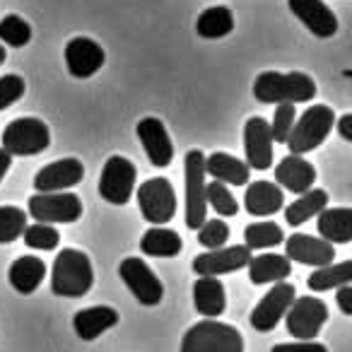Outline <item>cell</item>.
<instances>
[{
    "label": "cell",
    "mask_w": 352,
    "mask_h": 352,
    "mask_svg": "<svg viewBox=\"0 0 352 352\" xmlns=\"http://www.w3.org/2000/svg\"><path fill=\"white\" fill-rule=\"evenodd\" d=\"M254 97L261 104H304L316 97V82L307 73L265 70L256 78Z\"/></svg>",
    "instance_id": "6da1fadb"
},
{
    "label": "cell",
    "mask_w": 352,
    "mask_h": 352,
    "mask_svg": "<svg viewBox=\"0 0 352 352\" xmlns=\"http://www.w3.org/2000/svg\"><path fill=\"white\" fill-rule=\"evenodd\" d=\"M94 270L87 254L78 249H63L51 268V289L58 297H85L92 289Z\"/></svg>",
    "instance_id": "7a4b0ae2"
},
{
    "label": "cell",
    "mask_w": 352,
    "mask_h": 352,
    "mask_svg": "<svg viewBox=\"0 0 352 352\" xmlns=\"http://www.w3.org/2000/svg\"><path fill=\"white\" fill-rule=\"evenodd\" d=\"M182 352H244V338L230 323L206 318L186 331Z\"/></svg>",
    "instance_id": "3957f363"
},
{
    "label": "cell",
    "mask_w": 352,
    "mask_h": 352,
    "mask_svg": "<svg viewBox=\"0 0 352 352\" xmlns=\"http://www.w3.org/2000/svg\"><path fill=\"white\" fill-rule=\"evenodd\" d=\"M336 126V113L333 109H328L326 104H314L309 107L302 116L297 118V123L289 131V138L285 145L289 147L292 155H307V152L316 150L323 140L328 138V133Z\"/></svg>",
    "instance_id": "277c9868"
},
{
    "label": "cell",
    "mask_w": 352,
    "mask_h": 352,
    "mask_svg": "<svg viewBox=\"0 0 352 352\" xmlns=\"http://www.w3.org/2000/svg\"><path fill=\"white\" fill-rule=\"evenodd\" d=\"M51 145V131L41 118H15L3 131V150L10 157H34Z\"/></svg>",
    "instance_id": "5b68a950"
},
{
    "label": "cell",
    "mask_w": 352,
    "mask_h": 352,
    "mask_svg": "<svg viewBox=\"0 0 352 352\" xmlns=\"http://www.w3.org/2000/svg\"><path fill=\"white\" fill-rule=\"evenodd\" d=\"M186 174V227L198 230L208 220L206 203V155L201 150H188L184 160Z\"/></svg>",
    "instance_id": "8992f818"
},
{
    "label": "cell",
    "mask_w": 352,
    "mask_h": 352,
    "mask_svg": "<svg viewBox=\"0 0 352 352\" xmlns=\"http://www.w3.org/2000/svg\"><path fill=\"white\" fill-rule=\"evenodd\" d=\"M138 206L150 225L162 227L176 215V193L166 176H155L140 184L138 188Z\"/></svg>",
    "instance_id": "52a82bcc"
},
{
    "label": "cell",
    "mask_w": 352,
    "mask_h": 352,
    "mask_svg": "<svg viewBox=\"0 0 352 352\" xmlns=\"http://www.w3.org/2000/svg\"><path fill=\"white\" fill-rule=\"evenodd\" d=\"M135 179L138 169L128 157H109L99 176V196L111 206H126L135 191Z\"/></svg>",
    "instance_id": "ba28073f"
},
{
    "label": "cell",
    "mask_w": 352,
    "mask_h": 352,
    "mask_svg": "<svg viewBox=\"0 0 352 352\" xmlns=\"http://www.w3.org/2000/svg\"><path fill=\"white\" fill-rule=\"evenodd\" d=\"M30 217L41 225H70L82 217V201L75 193H36L30 198Z\"/></svg>",
    "instance_id": "9c48e42d"
},
{
    "label": "cell",
    "mask_w": 352,
    "mask_h": 352,
    "mask_svg": "<svg viewBox=\"0 0 352 352\" xmlns=\"http://www.w3.org/2000/svg\"><path fill=\"white\" fill-rule=\"evenodd\" d=\"M118 275L142 307H157L164 297V285L142 258H135V256L123 258L118 265Z\"/></svg>",
    "instance_id": "30bf717a"
},
{
    "label": "cell",
    "mask_w": 352,
    "mask_h": 352,
    "mask_svg": "<svg viewBox=\"0 0 352 352\" xmlns=\"http://www.w3.org/2000/svg\"><path fill=\"white\" fill-rule=\"evenodd\" d=\"M328 318V307L318 297H294L285 314L287 333L299 340H314Z\"/></svg>",
    "instance_id": "8fae6325"
},
{
    "label": "cell",
    "mask_w": 352,
    "mask_h": 352,
    "mask_svg": "<svg viewBox=\"0 0 352 352\" xmlns=\"http://www.w3.org/2000/svg\"><path fill=\"white\" fill-rule=\"evenodd\" d=\"M294 297H297V294H294V285L275 283V287H270L268 292L263 294V299L254 307V311H251V318H249L251 326L258 333L273 331L285 318V314H287L289 304L294 302Z\"/></svg>",
    "instance_id": "7c38bea8"
},
{
    "label": "cell",
    "mask_w": 352,
    "mask_h": 352,
    "mask_svg": "<svg viewBox=\"0 0 352 352\" xmlns=\"http://www.w3.org/2000/svg\"><path fill=\"white\" fill-rule=\"evenodd\" d=\"M251 261V251L246 246H222V249L208 251L193 258V273L198 278H220V275L234 273L246 268Z\"/></svg>",
    "instance_id": "4fadbf2b"
},
{
    "label": "cell",
    "mask_w": 352,
    "mask_h": 352,
    "mask_svg": "<svg viewBox=\"0 0 352 352\" xmlns=\"http://www.w3.org/2000/svg\"><path fill=\"white\" fill-rule=\"evenodd\" d=\"M244 150L246 166L256 171H265L273 166V138L270 123L263 116H251L244 126Z\"/></svg>",
    "instance_id": "5bb4252c"
},
{
    "label": "cell",
    "mask_w": 352,
    "mask_h": 352,
    "mask_svg": "<svg viewBox=\"0 0 352 352\" xmlns=\"http://www.w3.org/2000/svg\"><path fill=\"white\" fill-rule=\"evenodd\" d=\"M135 135L140 140L142 150H145L147 160L152 166L162 169V166H169L174 160V145H171V138L166 133L164 123L155 116L140 118V123L135 126Z\"/></svg>",
    "instance_id": "9a60e30c"
},
{
    "label": "cell",
    "mask_w": 352,
    "mask_h": 352,
    "mask_svg": "<svg viewBox=\"0 0 352 352\" xmlns=\"http://www.w3.org/2000/svg\"><path fill=\"white\" fill-rule=\"evenodd\" d=\"M85 179V166L75 157H63L58 162L41 166L34 176V188L39 193H58L65 188L78 186Z\"/></svg>",
    "instance_id": "2e32d148"
},
{
    "label": "cell",
    "mask_w": 352,
    "mask_h": 352,
    "mask_svg": "<svg viewBox=\"0 0 352 352\" xmlns=\"http://www.w3.org/2000/svg\"><path fill=\"white\" fill-rule=\"evenodd\" d=\"M285 258L292 263H304L311 265V268H323V265L333 263L336 258V249L333 244L323 241L321 236H309L302 234V232H294L292 236L285 239Z\"/></svg>",
    "instance_id": "e0dca14e"
},
{
    "label": "cell",
    "mask_w": 352,
    "mask_h": 352,
    "mask_svg": "<svg viewBox=\"0 0 352 352\" xmlns=\"http://www.w3.org/2000/svg\"><path fill=\"white\" fill-rule=\"evenodd\" d=\"M65 65H68V73L73 78H92L99 68L107 60V54L104 49L97 44L94 39H87V36H75L65 44Z\"/></svg>",
    "instance_id": "ac0fdd59"
},
{
    "label": "cell",
    "mask_w": 352,
    "mask_h": 352,
    "mask_svg": "<svg viewBox=\"0 0 352 352\" xmlns=\"http://www.w3.org/2000/svg\"><path fill=\"white\" fill-rule=\"evenodd\" d=\"M292 15L318 39H331L338 32V17L323 0H287Z\"/></svg>",
    "instance_id": "d6986e66"
},
{
    "label": "cell",
    "mask_w": 352,
    "mask_h": 352,
    "mask_svg": "<svg viewBox=\"0 0 352 352\" xmlns=\"http://www.w3.org/2000/svg\"><path fill=\"white\" fill-rule=\"evenodd\" d=\"M314 182H316V166L299 155H287L275 166V184L285 191L307 193L309 188H314Z\"/></svg>",
    "instance_id": "ffe728a7"
},
{
    "label": "cell",
    "mask_w": 352,
    "mask_h": 352,
    "mask_svg": "<svg viewBox=\"0 0 352 352\" xmlns=\"http://www.w3.org/2000/svg\"><path fill=\"white\" fill-rule=\"evenodd\" d=\"M285 191L273 182H254L244 193V208L254 217H268L283 210Z\"/></svg>",
    "instance_id": "44dd1931"
},
{
    "label": "cell",
    "mask_w": 352,
    "mask_h": 352,
    "mask_svg": "<svg viewBox=\"0 0 352 352\" xmlns=\"http://www.w3.org/2000/svg\"><path fill=\"white\" fill-rule=\"evenodd\" d=\"M206 174L212 176V182H220L225 186H246L251 169L246 162L227 155V152H212L206 157Z\"/></svg>",
    "instance_id": "7402d4cb"
},
{
    "label": "cell",
    "mask_w": 352,
    "mask_h": 352,
    "mask_svg": "<svg viewBox=\"0 0 352 352\" xmlns=\"http://www.w3.org/2000/svg\"><path fill=\"white\" fill-rule=\"evenodd\" d=\"M118 323V311L113 307H89L82 309L73 316V328L78 333V338L82 340H94L104 331L113 328Z\"/></svg>",
    "instance_id": "603a6c76"
},
{
    "label": "cell",
    "mask_w": 352,
    "mask_h": 352,
    "mask_svg": "<svg viewBox=\"0 0 352 352\" xmlns=\"http://www.w3.org/2000/svg\"><path fill=\"white\" fill-rule=\"evenodd\" d=\"M193 304L201 316H222L227 309V294L220 278H198L193 283Z\"/></svg>",
    "instance_id": "cb8c5ba5"
},
{
    "label": "cell",
    "mask_w": 352,
    "mask_h": 352,
    "mask_svg": "<svg viewBox=\"0 0 352 352\" xmlns=\"http://www.w3.org/2000/svg\"><path fill=\"white\" fill-rule=\"evenodd\" d=\"M316 230L328 244H350L352 241V210L350 208H326L318 212Z\"/></svg>",
    "instance_id": "d4e9b609"
},
{
    "label": "cell",
    "mask_w": 352,
    "mask_h": 352,
    "mask_svg": "<svg viewBox=\"0 0 352 352\" xmlns=\"http://www.w3.org/2000/svg\"><path fill=\"white\" fill-rule=\"evenodd\" d=\"M46 278V265L39 256H20L12 261L8 270V280L20 294H32Z\"/></svg>",
    "instance_id": "484cf974"
},
{
    "label": "cell",
    "mask_w": 352,
    "mask_h": 352,
    "mask_svg": "<svg viewBox=\"0 0 352 352\" xmlns=\"http://www.w3.org/2000/svg\"><path fill=\"white\" fill-rule=\"evenodd\" d=\"M292 273V263L280 254H261L251 256L249 261V280L254 285L283 283Z\"/></svg>",
    "instance_id": "4316f807"
},
{
    "label": "cell",
    "mask_w": 352,
    "mask_h": 352,
    "mask_svg": "<svg viewBox=\"0 0 352 352\" xmlns=\"http://www.w3.org/2000/svg\"><path fill=\"white\" fill-rule=\"evenodd\" d=\"M182 236L174 230H164V227H152L140 239V251L145 256H155V258H174L182 254Z\"/></svg>",
    "instance_id": "83f0119b"
},
{
    "label": "cell",
    "mask_w": 352,
    "mask_h": 352,
    "mask_svg": "<svg viewBox=\"0 0 352 352\" xmlns=\"http://www.w3.org/2000/svg\"><path fill=\"white\" fill-rule=\"evenodd\" d=\"M328 208V193L323 188H309L307 193L297 198L292 206H287L285 210V220L289 227H302L304 222H309L314 215H318L321 210Z\"/></svg>",
    "instance_id": "f1b7e54d"
},
{
    "label": "cell",
    "mask_w": 352,
    "mask_h": 352,
    "mask_svg": "<svg viewBox=\"0 0 352 352\" xmlns=\"http://www.w3.org/2000/svg\"><path fill=\"white\" fill-rule=\"evenodd\" d=\"M232 30H234V15L225 6L208 8V10L201 12V17L196 22V32L203 39H222Z\"/></svg>",
    "instance_id": "f546056e"
},
{
    "label": "cell",
    "mask_w": 352,
    "mask_h": 352,
    "mask_svg": "<svg viewBox=\"0 0 352 352\" xmlns=\"http://www.w3.org/2000/svg\"><path fill=\"white\" fill-rule=\"evenodd\" d=\"M352 283V261H342V263H328L323 268H316L307 278L309 289L314 292H326L333 287H342V285Z\"/></svg>",
    "instance_id": "4dcf8cb0"
},
{
    "label": "cell",
    "mask_w": 352,
    "mask_h": 352,
    "mask_svg": "<svg viewBox=\"0 0 352 352\" xmlns=\"http://www.w3.org/2000/svg\"><path fill=\"white\" fill-rule=\"evenodd\" d=\"M244 241L246 249H273V246L283 244L285 232L280 230L275 222H254L244 230Z\"/></svg>",
    "instance_id": "1f68e13d"
},
{
    "label": "cell",
    "mask_w": 352,
    "mask_h": 352,
    "mask_svg": "<svg viewBox=\"0 0 352 352\" xmlns=\"http://www.w3.org/2000/svg\"><path fill=\"white\" fill-rule=\"evenodd\" d=\"M206 203L210 210L217 212V217H234L239 212V203H236L234 193L220 182L206 184Z\"/></svg>",
    "instance_id": "d6a6232c"
},
{
    "label": "cell",
    "mask_w": 352,
    "mask_h": 352,
    "mask_svg": "<svg viewBox=\"0 0 352 352\" xmlns=\"http://www.w3.org/2000/svg\"><path fill=\"white\" fill-rule=\"evenodd\" d=\"M27 227V212L17 206H0V244H12Z\"/></svg>",
    "instance_id": "836d02e7"
},
{
    "label": "cell",
    "mask_w": 352,
    "mask_h": 352,
    "mask_svg": "<svg viewBox=\"0 0 352 352\" xmlns=\"http://www.w3.org/2000/svg\"><path fill=\"white\" fill-rule=\"evenodd\" d=\"M0 41L12 49H22L32 41V27L20 15H8L0 20Z\"/></svg>",
    "instance_id": "e575fe53"
},
{
    "label": "cell",
    "mask_w": 352,
    "mask_h": 352,
    "mask_svg": "<svg viewBox=\"0 0 352 352\" xmlns=\"http://www.w3.org/2000/svg\"><path fill=\"white\" fill-rule=\"evenodd\" d=\"M22 236H25V244L36 251H54V249H58V244H60L58 230H54L51 225H41V222L27 225Z\"/></svg>",
    "instance_id": "d590c367"
},
{
    "label": "cell",
    "mask_w": 352,
    "mask_h": 352,
    "mask_svg": "<svg viewBox=\"0 0 352 352\" xmlns=\"http://www.w3.org/2000/svg\"><path fill=\"white\" fill-rule=\"evenodd\" d=\"M196 232H198V241H201L206 249H212V251L222 249V246L227 244V239H230V227H227L220 217L206 220Z\"/></svg>",
    "instance_id": "8d00e7d4"
},
{
    "label": "cell",
    "mask_w": 352,
    "mask_h": 352,
    "mask_svg": "<svg viewBox=\"0 0 352 352\" xmlns=\"http://www.w3.org/2000/svg\"><path fill=\"white\" fill-rule=\"evenodd\" d=\"M294 104H278L273 123H270V138L273 142H287L289 131L294 126Z\"/></svg>",
    "instance_id": "74e56055"
},
{
    "label": "cell",
    "mask_w": 352,
    "mask_h": 352,
    "mask_svg": "<svg viewBox=\"0 0 352 352\" xmlns=\"http://www.w3.org/2000/svg\"><path fill=\"white\" fill-rule=\"evenodd\" d=\"M25 94V80L20 75H3L0 78V111H6Z\"/></svg>",
    "instance_id": "f35d334b"
},
{
    "label": "cell",
    "mask_w": 352,
    "mask_h": 352,
    "mask_svg": "<svg viewBox=\"0 0 352 352\" xmlns=\"http://www.w3.org/2000/svg\"><path fill=\"white\" fill-rule=\"evenodd\" d=\"M270 352H328L323 342L316 340H299V342H280Z\"/></svg>",
    "instance_id": "ab89813d"
},
{
    "label": "cell",
    "mask_w": 352,
    "mask_h": 352,
    "mask_svg": "<svg viewBox=\"0 0 352 352\" xmlns=\"http://www.w3.org/2000/svg\"><path fill=\"white\" fill-rule=\"evenodd\" d=\"M338 307H340V311L345 314V316H350L352 314V287L350 285H342V287H338Z\"/></svg>",
    "instance_id": "60d3db41"
},
{
    "label": "cell",
    "mask_w": 352,
    "mask_h": 352,
    "mask_svg": "<svg viewBox=\"0 0 352 352\" xmlns=\"http://www.w3.org/2000/svg\"><path fill=\"white\" fill-rule=\"evenodd\" d=\"M338 133L342 135V140L352 142V113H345V116L338 118Z\"/></svg>",
    "instance_id": "b9f144b4"
},
{
    "label": "cell",
    "mask_w": 352,
    "mask_h": 352,
    "mask_svg": "<svg viewBox=\"0 0 352 352\" xmlns=\"http://www.w3.org/2000/svg\"><path fill=\"white\" fill-rule=\"evenodd\" d=\"M10 164H12V157L8 155L3 147H0V182H3V179H6V174L10 171Z\"/></svg>",
    "instance_id": "7bdbcfd3"
},
{
    "label": "cell",
    "mask_w": 352,
    "mask_h": 352,
    "mask_svg": "<svg viewBox=\"0 0 352 352\" xmlns=\"http://www.w3.org/2000/svg\"><path fill=\"white\" fill-rule=\"evenodd\" d=\"M6 58H8V54H6V46L0 44V65L6 63Z\"/></svg>",
    "instance_id": "ee69618b"
}]
</instances>
